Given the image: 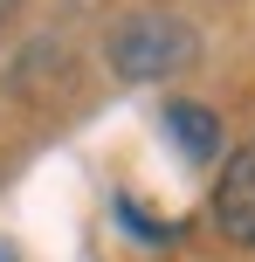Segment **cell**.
Wrapping results in <instances>:
<instances>
[{"mask_svg":"<svg viewBox=\"0 0 255 262\" xmlns=\"http://www.w3.org/2000/svg\"><path fill=\"white\" fill-rule=\"evenodd\" d=\"M0 262H14V249H7V242H0Z\"/></svg>","mask_w":255,"mask_h":262,"instance_id":"cell-5","label":"cell"},{"mask_svg":"<svg viewBox=\"0 0 255 262\" xmlns=\"http://www.w3.org/2000/svg\"><path fill=\"white\" fill-rule=\"evenodd\" d=\"M166 131H173V145L193 159V166H207V159L221 152V118L200 104H166Z\"/></svg>","mask_w":255,"mask_h":262,"instance_id":"cell-3","label":"cell"},{"mask_svg":"<svg viewBox=\"0 0 255 262\" xmlns=\"http://www.w3.org/2000/svg\"><path fill=\"white\" fill-rule=\"evenodd\" d=\"M193 55H200V41L179 14H124L110 28V69L124 83H166L193 69Z\"/></svg>","mask_w":255,"mask_h":262,"instance_id":"cell-1","label":"cell"},{"mask_svg":"<svg viewBox=\"0 0 255 262\" xmlns=\"http://www.w3.org/2000/svg\"><path fill=\"white\" fill-rule=\"evenodd\" d=\"M214 221H221V235H228V242L255 249V145H242V152L228 159L221 193H214Z\"/></svg>","mask_w":255,"mask_h":262,"instance_id":"cell-2","label":"cell"},{"mask_svg":"<svg viewBox=\"0 0 255 262\" xmlns=\"http://www.w3.org/2000/svg\"><path fill=\"white\" fill-rule=\"evenodd\" d=\"M14 7H21V0H0V21H14Z\"/></svg>","mask_w":255,"mask_h":262,"instance_id":"cell-4","label":"cell"}]
</instances>
